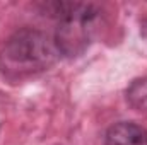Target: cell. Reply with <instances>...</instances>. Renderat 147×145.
<instances>
[{
	"instance_id": "3",
	"label": "cell",
	"mask_w": 147,
	"mask_h": 145,
	"mask_svg": "<svg viewBox=\"0 0 147 145\" xmlns=\"http://www.w3.org/2000/svg\"><path fill=\"white\" fill-rule=\"evenodd\" d=\"M106 145H147V130L134 121H118L106 132Z\"/></svg>"
},
{
	"instance_id": "1",
	"label": "cell",
	"mask_w": 147,
	"mask_h": 145,
	"mask_svg": "<svg viewBox=\"0 0 147 145\" xmlns=\"http://www.w3.org/2000/svg\"><path fill=\"white\" fill-rule=\"evenodd\" d=\"M58 58L53 38L39 29L22 28L0 48V73L9 80H22L48 70Z\"/></svg>"
},
{
	"instance_id": "2",
	"label": "cell",
	"mask_w": 147,
	"mask_h": 145,
	"mask_svg": "<svg viewBox=\"0 0 147 145\" xmlns=\"http://www.w3.org/2000/svg\"><path fill=\"white\" fill-rule=\"evenodd\" d=\"M51 12L58 21L53 41L60 56H80L98 33L101 9L86 2H55Z\"/></svg>"
},
{
	"instance_id": "4",
	"label": "cell",
	"mask_w": 147,
	"mask_h": 145,
	"mask_svg": "<svg viewBox=\"0 0 147 145\" xmlns=\"http://www.w3.org/2000/svg\"><path fill=\"white\" fill-rule=\"evenodd\" d=\"M127 101L132 108L139 113L147 114V77L135 79L125 91Z\"/></svg>"
}]
</instances>
